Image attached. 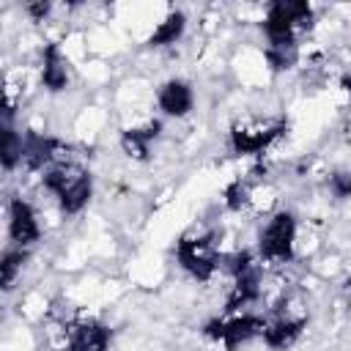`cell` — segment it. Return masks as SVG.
<instances>
[{
	"label": "cell",
	"instance_id": "15",
	"mask_svg": "<svg viewBox=\"0 0 351 351\" xmlns=\"http://www.w3.org/2000/svg\"><path fill=\"white\" fill-rule=\"evenodd\" d=\"M186 33V14L181 8H170L148 33L145 47L162 49V47H173L176 41H181V36Z\"/></svg>",
	"mask_w": 351,
	"mask_h": 351
},
{
	"label": "cell",
	"instance_id": "8",
	"mask_svg": "<svg viewBox=\"0 0 351 351\" xmlns=\"http://www.w3.org/2000/svg\"><path fill=\"white\" fill-rule=\"evenodd\" d=\"M8 241L11 247H22L30 250L38 239H41V222H38V211L30 200H25L22 195H11L8 197Z\"/></svg>",
	"mask_w": 351,
	"mask_h": 351
},
{
	"label": "cell",
	"instance_id": "5",
	"mask_svg": "<svg viewBox=\"0 0 351 351\" xmlns=\"http://www.w3.org/2000/svg\"><path fill=\"white\" fill-rule=\"evenodd\" d=\"M176 261L181 266L184 274H189L195 282H211L217 269H219V247H217V233L206 230V233H184L176 241Z\"/></svg>",
	"mask_w": 351,
	"mask_h": 351
},
{
	"label": "cell",
	"instance_id": "7",
	"mask_svg": "<svg viewBox=\"0 0 351 351\" xmlns=\"http://www.w3.org/2000/svg\"><path fill=\"white\" fill-rule=\"evenodd\" d=\"M288 132V121H239L228 132V148L236 156H263L282 134Z\"/></svg>",
	"mask_w": 351,
	"mask_h": 351
},
{
	"label": "cell",
	"instance_id": "11",
	"mask_svg": "<svg viewBox=\"0 0 351 351\" xmlns=\"http://www.w3.org/2000/svg\"><path fill=\"white\" fill-rule=\"evenodd\" d=\"M307 324H310V315L304 310L302 313H291V310L282 307L271 321H266L261 340L271 351H288V348H293L299 343V337L304 335Z\"/></svg>",
	"mask_w": 351,
	"mask_h": 351
},
{
	"label": "cell",
	"instance_id": "12",
	"mask_svg": "<svg viewBox=\"0 0 351 351\" xmlns=\"http://www.w3.org/2000/svg\"><path fill=\"white\" fill-rule=\"evenodd\" d=\"M38 77H41V85L49 93H63L71 85V66H69V58L63 55L58 41H49V44L41 47Z\"/></svg>",
	"mask_w": 351,
	"mask_h": 351
},
{
	"label": "cell",
	"instance_id": "13",
	"mask_svg": "<svg viewBox=\"0 0 351 351\" xmlns=\"http://www.w3.org/2000/svg\"><path fill=\"white\" fill-rule=\"evenodd\" d=\"M156 107L167 118H186L195 110V90L186 80L170 77L156 88Z\"/></svg>",
	"mask_w": 351,
	"mask_h": 351
},
{
	"label": "cell",
	"instance_id": "14",
	"mask_svg": "<svg viewBox=\"0 0 351 351\" xmlns=\"http://www.w3.org/2000/svg\"><path fill=\"white\" fill-rule=\"evenodd\" d=\"M159 134H162V121H156V118L126 126V129H121V151L134 162H148L151 145L156 143Z\"/></svg>",
	"mask_w": 351,
	"mask_h": 351
},
{
	"label": "cell",
	"instance_id": "16",
	"mask_svg": "<svg viewBox=\"0 0 351 351\" xmlns=\"http://www.w3.org/2000/svg\"><path fill=\"white\" fill-rule=\"evenodd\" d=\"M27 258H30V250H22V247H5L3 250V258H0V285L3 291H14L16 280L22 277V269L27 266Z\"/></svg>",
	"mask_w": 351,
	"mask_h": 351
},
{
	"label": "cell",
	"instance_id": "4",
	"mask_svg": "<svg viewBox=\"0 0 351 351\" xmlns=\"http://www.w3.org/2000/svg\"><path fill=\"white\" fill-rule=\"evenodd\" d=\"M296 233H299V222L296 214L291 208H280L274 211L266 225L258 233V247L255 255L261 258V263L266 266H285L296 258Z\"/></svg>",
	"mask_w": 351,
	"mask_h": 351
},
{
	"label": "cell",
	"instance_id": "19",
	"mask_svg": "<svg viewBox=\"0 0 351 351\" xmlns=\"http://www.w3.org/2000/svg\"><path fill=\"white\" fill-rule=\"evenodd\" d=\"M326 189L335 200H348L351 197V170H332L326 176Z\"/></svg>",
	"mask_w": 351,
	"mask_h": 351
},
{
	"label": "cell",
	"instance_id": "6",
	"mask_svg": "<svg viewBox=\"0 0 351 351\" xmlns=\"http://www.w3.org/2000/svg\"><path fill=\"white\" fill-rule=\"evenodd\" d=\"M263 326H266V318L258 315V313H225V315H217V318H208L200 332L206 340L222 346L225 351H236L252 340H261L263 335Z\"/></svg>",
	"mask_w": 351,
	"mask_h": 351
},
{
	"label": "cell",
	"instance_id": "17",
	"mask_svg": "<svg viewBox=\"0 0 351 351\" xmlns=\"http://www.w3.org/2000/svg\"><path fill=\"white\" fill-rule=\"evenodd\" d=\"M0 162L5 173H14L22 165V132L11 121H3V148H0Z\"/></svg>",
	"mask_w": 351,
	"mask_h": 351
},
{
	"label": "cell",
	"instance_id": "9",
	"mask_svg": "<svg viewBox=\"0 0 351 351\" xmlns=\"http://www.w3.org/2000/svg\"><path fill=\"white\" fill-rule=\"evenodd\" d=\"M110 346L112 329L93 315L71 321L63 332V351H110Z\"/></svg>",
	"mask_w": 351,
	"mask_h": 351
},
{
	"label": "cell",
	"instance_id": "1",
	"mask_svg": "<svg viewBox=\"0 0 351 351\" xmlns=\"http://www.w3.org/2000/svg\"><path fill=\"white\" fill-rule=\"evenodd\" d=\"M315 25V8L304 0H274L266 5L261 30L266 36L263 49H299V38Z\"/></svg>",
	"mask_w": 351,
	"mask_h": 351
},
{
	"label": "cell",
	"instance_id": "21",
	"mask_svg": "<svg viewBox=\"0 0 351 351\" xmlns=\"http://www.w3.org/2000/svg\"><path fill=\"white\" fill-rule=\"evenodd\" d=\"M340 90H343V93L351 99V71H346V74L340 77Z\"/></svg>",
	"mask_w": 351,
	"mask_h": 351
},
{
	"label": "cell",
	"instance_id": "3",
	"mask_svg": "<svg viewBox=\"0 0 351 351\" xmlns=\"http://www.w3.org/2000/svg\"><path fill=\"white\" fill-rule=\"evenodd\" d=\"M230 288L225 299V313H244L263 296V263L252 250H239L228 258Z\"/></svg>",
	"mask_w": 351,
	"mask_h": 351
},
{
	"label": "cell",
	"instance_id": "2",
	"mask_svg": "<svg viewBox=\"0 0 351 351\" xmlns=\"http://www.w3.org/2000/svg\"><path fill=\"white\" fill-rule=\"evenodd\" d=\"M41 186H44V192L52 195L58 208L63 214H69V217L80 214L93 197V176H90V170L82 167L80 162H71V159H60L52 167H47L41 173Z\"/></svg>",
	"mask_w": 351,
	"mask_h": 351
},
{
	"label": "cell",
	"instance_id": "20",
	"mask_svg": "<svg viewBox=\"0 0 351 351\" xmlns=\"http://www.w3.org/2000/svg\"><path fill=\"white\" fill-rule=\"evenodd\" d=\"M25 14H27L33 22H44V19L52 14V3H47V0H36V3H27V5H25Z\"/></svg>",
	"mask_w": 351,
	"mask_h": 351
},
{
	"label": "cell",
	"instance_id": "10",
	"mask_svg": "<svg viewBox=\"0 0 351 351\" xmlns=\"http://www.w3.org/2000/svg\"><path fill=\"white\" fill-rule=\"evenodd\" d=\"M60 151H69V145L52 134L27 129L22 132V167L33 173H44L55 162H60Z\"/></svg>",
	"mask_w": 351,
	"mask_h": 351
},
{
	"label": "cell",
	"instance_id": "18",
	"mask_svg": "<svg viewBox=\"0 0 351 351\" xmlns=\"http://www.w3.org/2000/svg\"><path fill=\"white\" fill-rule=\"evenodd\" d=\"M222 200H225V208H228V211H244V208H250V203L255 200V189H252V184L241 176V178H233V181L222 189Z\"/></svg>",
	"mask_w": 351,
	"mask_h": 351
}]
</instances>
